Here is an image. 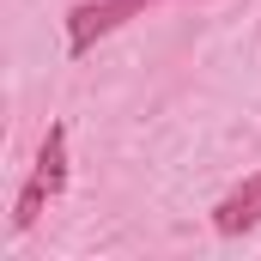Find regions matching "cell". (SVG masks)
<instances>
[{
	"mask_svg": "<svg viewBox=\"0 0 261 261\" xmlns=\"http://www.w3.org/2000/svg\"><path fill=\"white\" fill-rule=\"evenodd\" d=\"M146 6H158V0H79V6L67 12V49H73V55H91L97 37L122 31V24L140 18Z\"/></svg>",
	"mask_w": 261,
	"mask_h": 261,
	"instance_id": "cell-2",
	"label": "cell"
},
{
	"mask_svg": "<svg viewBox=\"0 0 261 261\" xmlns=\"http://www.w3.org/2000/svg\"><path fill=\"white\" fill-rule=\"evenodd\" d=\"M67 189V128L43 134V152H37V170H31V182L18 189V206H12V231H31L43 213H49V200Z\"/></svg>",
	"mask_w": 261,
	"mask_h": 261,
	"instance_id": "cell-1",
	"label": "cell"
},
{
	"mask_svg": "<svg viewBox=\"0 0 261 261\" xmlns=\"http://www.w3.org/2000/svg\"><path fill=\"white\" fill-rule=\"evenodd\" d=\"M255 225H261V170L213 206V231H219V237H243V231H255Z\"/></svg>",
	"mask_w": 261,
	"mask_h": 261,
	"instance_id": "cell-3",
	"label": "cell"
}]
</instances>
